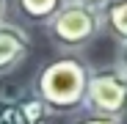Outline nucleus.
Returning a JSON list of instances; mask_svg holds the SVG:
<instances>
[{
  "instance_id": "1",
  "label": "nucleus",
  "mask_w": 127,
  "mask_h": 124,
  "mask_svg": "<svg viewBox=\"0 0 127 124\" xmlns=\"http://www.w3.org/2000/svg\"><path fill=\"white\" fill-rule=\"evenodd\" d=\"M91 66L77 55H58L39 69L33 80L36 97L47 105L50 116H75L86 110Z\"/></svg>"
},
{
  "instance_id": "2",
  "label": "nucleus",
  "mask_w": 127,
  "mask_h": 124,
  "mask_svg": "<svg viewBox=\"0 0 127 124\" xmlns=\"http://www.w3.org/2000/svg\"><path fill=\"white\" fill-rule=\"evenodd\" d=\"M53 47H58L64 55H75L86 50L91 41L102 33V17L99 6H89L83 0H66L64 8L44 25Z\"/></svg>"
},
{
  "instance_id": "3",
  "label": "nucleus",
  "mask_w": 127,
  "mask_h": 124,
  "mask_svg": "<svg viewBox=\"0 0 127 124\" xmlns=\"http://www.w3.org/2000/svg\"><path fill=\"white\" fill-rule=\"evenodd\" d=\"M86 113L124 119V113H127V72L119 64L91 66L89 91H86Z\"/></svg>"
},
{
  "instance_id": "4",
  "label": "nucleus",
  "mask_w": 127,
  "mask_h": 124,
  "mask_svg": "<svg viewBox=\"0 0 127 124\" xmlns=\"http://www.w3.org/2000/svg\"><path fill=\"white\" fill-rule=\"evenodd\" d=\"M50 110L33 88L0 94V124H47Z\"/></svg>"
},
{
  "instance_id": "5",
  "label": "nucleus",
  "mask_w": 127,
  "mask_h": 124,
  "mask_svg": "<svg viewBox=\"0 0 127 124\" xmlns=\"http://www.w3.org/2000/svg\"><path fill=\"white\" fill-rule=\"evenodd\" d=\"M33 41L28 30L17 22H0V77L11 74L22 61L31 55Z\"/></svg>"
},
{
  "instance_id": "6",
  "label": "nucleus",
  "mask_w": 127,
  "mask_h": 124,
  "mask_svg": "<svg viewBox=\"0 0 127 124\" xmlns=\"http://www.w3.org/2000/svg\"><path fill=\"white\" fill-rule=\"evenodd\" d=\"M102 30L108 33L116 44H127V0H105L99 6Z\"/></svg>"
},
{
  "instance_id": "7",
  "label": "nucleus",
  "mask_w": 127,
  "mask_h": 124,
  "mask_svg": "<svg viewBox=\"0 0 127 124\" xmlns=\"http://www.w3.org/2000/svg\"><path fill=\"white\" fill-rule=\"evenodd\" d=\"M64 3H66V0H14V8H17V14L22 19H28V22L47 25L64 8Z\"/></svg>"
},
{
  "instance_id": "8",
  "label": "nucleus",
  "mask_w": 127,
  "mask_h": 124,
  "mask_svg": "<svg viewBox=\"0 0 127 124\" xmlns=\"http://www.w3.org/2000/svg\"><path fill=\"white\" fill-rule=\"evenodd\" d=\"M72 124H122V119H113V116H97V113H83V116H77Z\"/></svg>"
},
{
  "instance_id": "9",
  "label": "nucleus",
  "mask_w": 127,
  "mask_h": 124,
  "mask_svg": "<svg viewBox=\"0 0 127 124\" xmlns=\"http://www.w3.org/2000/svg\"><path fill=\"white\" fill-rule=\"evenodd\" d=\"M116 64L127 72V44H122V47H119V61H116Z\"/></svg>"
},
{
  "instance_id": "10",
  "label": "nucleus",
  "mask_w": 127,
  "mask_h": 124,
  "mask_svg": "<svg viewBox=\"0 0 127 124\" xmlns=\"http://www.w3.org/2000/svg\"><path fill=\"white\" fill-rule=\"evenodd\" d=\"M6 14H8V0H0V22H6Z\"/></svg>"
},
{
  "instance_id": "11",
  "label": "nucleus",
  "mask_w": 127,
  "mask_h": 124,
  "mask_svg": "<svg viewBox=\"0 0 127 124\" xmlns=\"http://www.w3.org/2000/svg\"><path fill=\"white\" fill-rule=\"evenodd\" d=\"M83 3H89V6H102L105 0H83Z\"/></svg>"
}]
</instances>
